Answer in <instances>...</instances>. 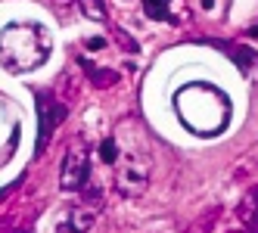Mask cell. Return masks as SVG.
I'll list each match as a JSON object with an SVG mask.
<instances>
[{
    "label": "cell",
    "mask_w": 258,
    "mask_h": 233,
    "mask_svg": "<svg viewBox=\"0 0 258 233\" xmlns=\"http://www.w3.org/2000/svg\"><path fill=\"white\" fill-rule=\"evenodd\" d=\"M50 34L38 22H10L0 31V62L13 75L41 68L50 56Z\"/></svg>",
    "instance_id": "obj_1"
},
{
    "label": "cell",
    "mask_w": 258,
    "mask_h": 233,
    "mask_svg": "<svg viewBox=\"0 0 258 233\" xmlns=\"http://www.w3.org/2000/svg\"><path fill=\"white\" fill-rule=\"evenodd\" d=\"M90 177V149L81 137H72L66 156H62V168H59V187L66 193H81L87 187Z\"/></svg>",
    "instance_id": "obj_2"
},
{
    "label": "cell",
    "mask_w": 258,
    "mask_h": 233,
    "mask_svg": "<svg viewBox=\"0 0 258 233\" xmlns=\"http://www.w3.org/2000/svg\"><path fill=\"white\" fill-rule=\"evenodd\" d=\"M146 187H150V162L140 159V156H127L115 168V190L124 196V199H140L146 193Z\"/></svg>",
    "instance_id": "obj_3"
},
{
    "label": "cell",
    "mask_w": 258,
    "mask_h": 233,
    "mask_svg": "<svg viewBox=\"0 0 258 233\" xmlns=\"http://www.w3.org/2000/svg\"><path fill=\"white\" fill-rule=\"evenodd\" d=\"M69 115V106L56 100L50 91H38V143H34V156H41L47 149L50 134L59 128V121Z\"/></svg>",
    "instance_id": "obj_4"
},
{
    "label": "cell",
    "mask_w": 258,
    "mask_h": 233,
    "mask_svg": "<svg viewBox=\"0 0 258 233\" xmlns=\"http://www.w3.org/2000/svg\"><path fill=\"white\" fill-rule=\"evenodd\" d=\"M209 44H215V47H221L227 53V56L236 62V68L243 71V75H249L252 71V65H258V53L249 47V44H224V41H209Z\"/></svg>",
    "instance_id": "obj_5"
},
{
    "label": "cell",
    "mask_w": 258,
    "mask_h": 233,
    "mask_svg": "<svg viewBox=\"0 0 258 233\" xmlns=\"http://www.w3.org/2000/svg\"><path fill=\"white\" fill-rule=\"evenodd\" d=\"M236 218L243 221L249 233H258V190H249L236 205Z\"/></svg>",
    "instance_id": "obj_6"
},
{
    "label": "cell",
    "mask_w": 258,
    "mask_h": 233,
    "mask_svg": "<svg viewBox=\"0 0 258 233\" xmlns=\"http://www.w3.org/2000/svg\"><path fill=\"white\" fill-rule=\"evenodd\" d=\"M81 62V68H84V75L90 78V84L94 87H112V84H118V71H112V68H103V65H94L90 59H78Z\"/></svg>",
    "instance_id": "obj_7"
},
{
    "label": "cell",
    "mask_w": 258,
    "mask_h": 233,
    "mask_svg": "<svg viewBox=\"0 0 258 233\" xmlns=\"http://www.w3.org/2000/svg\"><path fill=\"white\" fill-rule=\"evenodd\" d=\"M143 13L156 22H171V0H143Z\"/></svg>",
    "instance_id": "obj_8"
},
{
    "label": "cell",
    "mask_w": 258,
    "mask_h": 233,
    "mask_svg": "<svg viewBox=\"0 0 258 233\" xmlns=\"http://www.w3.org/2000/svg\"><path fill=\"white\" fill-rule=\"evenodd\" d=\"M75 4L84 13V19H90V22H106V4H103V0H75Z\"/></svg>",
    "instance_id": "obj_9"
},
{
    "label": "cell",
    "mask_w": 258,
    "mask_h": 233,
    "mask_svg": "<svg viewBox=\"0 0 258 233\" xmlns=\"http://www.w3.org/2000/svg\"><path fill=\"white\" fill-rule=\"evenodd\" d=\"M218 214H221V208H209L206 214H199V218L187 227V233H212V227H215V221H218Z\"/></svg>",
    "instance_id": "obj_10"
},
{
    "label": "cell",
    "mask_w": 258,
    "mask_h": 233,
    "mask_svg": "<svg viewBox=\"0 0 258 233\" xmlns=\"http://www.w3.org/2000/svg\"><path fill=\"white\" fill-rule=\"evenodd\" d=\"M100 159H103L106 165H115V162H118V146H115L112 137H106V140L100 143Z\"/></svg>",
    "instance_id": "obj_11"
},
{
    "label": "cell",
    "mask_w": 258,
    "mask_h": 233,
    "mask_svg": "<svg viewBox=\"0 0 258 233\" xmlns=\"http://www.w3.org/2000/svg\"><path fill=\"white\" fill-rule=\"evenodd\" d=\"M118 41H121V47H124V50H131V53H137V50H140V47H137V41L131 38V34H124V31H118Z\"/></svg>",
    "instance_id": "obj_12"
},
{
    "label": "cell",
    "mask_w": 258,
    "mask_h": 233,
    "mask_svg": "<svg viewBox=\"0 0 258 233\" xmlns=\"http://www.w3.org/2000/svg\"><path fill=\"white\" fill-rule=\"evenodd\" d=\"M106 47V38H87V50H103Z\"/></svg>",
    "instance_id": "obj_13"
},
{
    "label": "cell",
    "mask_w": 258,
    "mask_h": 233,
    "mask_svg": "<svg viewBox=\"0 0 258 233\" xmlns=\"http://www.w3.org/2000/svg\"><path fill=\"white\" fill-rule=\"evenodd\" d=\"M56 233H78V230H75V227H72V224L66 221V224H59V227H56Z\"/></svg>",
    "instance_id": "obj_14"
},
{
    "label": "cell",
    "mask_w": 258,
    "mask_h": 233,
    "mask_svg": "<svg viewBox=\"0 0 258 233\" xmlns=\"http://www.w3.org/2000/svg\"><path fill=\"white\" fill-rule=\"evenodd\" d=\"M246 34H249V38H258V22H255V25H252V28H249Z\"/></svg>",
    "instance_id": "obj_15"
},
{
    "label": "cell",
    "mask_w": 258,
    "mask_h": 233,
    "mask_svg": "<svg viewBox=\"0 0 258 233\" xmlns=\"http://www.w3.org/2000/svg\"><path fill=\"white\" fill-rule=\"evenodd\" d=\"M7 233H25V230H7Z\"/></svg>",
    "instance_id": "obj_16"
},
{
    "label": "cell",
    "mask_w": 258,
    "mask_h": 233,
    "mask_svg": "<svg viewBox=\"0 0 258 233\" xmlns=\"http://www.w3.org/2000/svg\"><path fill=\"white\" fill-rule=\"evenodd\" d=\"M230 233H243V230H230Z\"/></svg>",
    "instance_id": "obj_17"
}]
</instances>
